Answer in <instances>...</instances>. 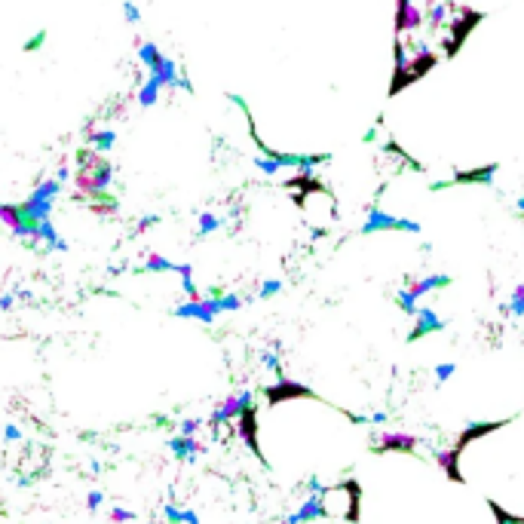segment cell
<instances>
[{
    "mask_svg": "<svg viewBox=\"0 0 524 524\" xmlns=\"http://www.w3.org/2000/svg\"><path fill=\"white\" fill-rule=\"evenodd\" d=\"M316 496L322 506V518H347V521L359 518V484L356 482L319 487Z\"/></svg>",
    "mask_w": 524,
    "mask_h": 524,
    "instance_id": "obj_2",
    "label": "cell"
},
{
    "mask_svg": "<svg viewBox=\"0 0 524 524\" xmlns=\"http://www.w3.org/2000/svg\"><path fill=\"white\" fill-rule=\"evenodd\" d=\"M4 438H9V441H18V438H22V429H18V426H13V423H9V426L4 429Z\"/></svg>",
    "mask_w": 524,
    "mask_h": 524,
    "instance_id": "obj_26",
    "label": "cell"
},
{
    "mask_svg": "<svg viewBox=\"0 0 524 524\" xmlns=\"http://www.w3.org/2000/svg\"><path fill=\"white\" fill-rule=\"evenodd\" d=\"M0 310H13V294H4V298H0Z\"/></svg>",
    "mask_w": 524,
    "mask_h": 524,
    "instance_id": "obj_27",
    "label": "cell"
},
{
    "mask_svg": "<svg viewBox=\"0 0 524 524\" xmlns=\"http://www.w3.org/2000/svg\"><path fill=\"white\" fill-rule=\"evenodd\" d=\"M515 206H518V209H521V211H524V197H521V199H518V202H515Z\"/></svg>",
    "mask_w": 524,
    "mask_h": 524,
    "instance_id": "obj_28",
    "label": "cell"
},
{
    "mask_svg": "<svg viewBox=\"0 0 524 524\" xmlns=\"http://www.w3.org/2000/svg\"><path fill=\"white\" fill-rule=\"evenodd\" d=\"M107 518L114 521V524H129V521H135V512L132 509H123V506H114Z\"/></svg>",
    "mask_w": 524,
    "mask_h": 524,
    "instance_id": "obj_19",
    "label": "cell"
},
{
    "mask_svg": "<svg viewBox=\"0 0 524 524\" xmlns=\"http://www.w3.org/2000/svg\"><path fill=\"white\" fill-rule=\"evenodd\" d=\"M114 181V165L92 147L77 153V172H74V190L80 199H101Z\"/></svg>",
    "mask_w": 524,
    "mask_h": 524,
    "instance_id": "obj_1",
    "label": "cell"
},
{
    "mask_svg": "<svg viewBox=\"0 0 524 524\" xmlns=\"http://www.w3.org/2000/svg\"><path fill=\"white\" fill-rule=\"evenodd\" d=\"M417 445H420V438L411 436V432H380V436H374L371 450H377V454H386V450H404V454H411Z\"/></svg>",
    "mask_w": 524,
    "mask_h": 524,
    "instance_id": "obj_11",
    "label": "cell"
},
{
    "mask_svg": "<svg viewBox=\"0 0 524 524\" xmlns=\"http://www.w3.org/2000/svg\"><path fill=\"white\" fill-rule=\"evenodd\" d=\"M503 313H509L512 319H524V282H518L509 294V301L503 303Z\"/></svg>",
    "mask_w": 524,
    "mask_h": 524,
    "instance_id": "obj_16",
    "label": "cell"
},
{
    "mask_svg": "<svg viewBox=\"0 0 524 524\" xmlns=\"http://www.w3.org/2000/svg\"><path fill=\"white\" fill-rule=\"evenodd\" d=\"M423 9L417 6V0H395V40H404V37L417 34L423 28Z\"/></svg>",
    "mask_w": 524,
    "mask_h": 524,
    "instance_id": "obj_6",
    "label": "cell"
},
{
    "mask_svg": "<svg viewBox=\"0 0 524 524\" xmlns=\"http://www.w3.org/2000/svg\"><path fill=\"white\" fill-rule=\"evenodd\" d=\"M169 450L178 460H197L202 450H206V445L202 441H197V436H175L172 441H169Z\"/></svg>",
    "mask_w": 524,
    "mask_h": 524,
    "instance_id": "obj_12",
    "label": "cell"
},
{
    "mask_svg": "<svg viewBox=\"0 0 524 524\" xmlns=\"http://www.w3.org/2000/svg\"><path fill=\"white\" fill-rule=\"evenodd\" d=\"M285 289V285H282V279H267L264 285H261V291H257V298H273V294H279Z\"/></svg>",
    "mask_w": 524,
    "mask_h": 524,
    "instance_id": "obj_20",
    "label": "cell"
},
{
    "mask_svg": "<svg viewBox=\"0 0 524 524\" xmlns=\"http://www.w3.org/2000/svg\"><path fill=\"white\" fill-rule=\"evenodd\" d=\"M454 371H457V368L450 365V362H441V365H436V380H438V383H445L448 377H454Z\"/></svg>",
    "mask_w": 524,
    "mask_h": 524,
    "instance_id": "obj_24",
    "label": "cell"
},
{
    "mask_svg": "<svg viewBox=\"0 0 524 524\" xmlns=\"http://www.w3.org/2000/svg\"><path fill=\"white\" fill-rule=\"evenodd\" d=\"M245 408H252V392H248V390L227 395V399L221 402L215 411H211L209 426H211V429H218V426H224V423H230V420H239V414H243Z\"/></svg>",
    "mask_w": 524,
    "mask_h": 524,
    "instance_id": "obj_8",
    "label": "cell"
},
{
    "mask_svg": "<svg viewBox=\"0 0 524 524\" xmlns=\"http://www.w3.org/2000/svg\"><path fill=\"white\" fill-rule=\"evenodd\" d=\"M86 138H89V147H92V151H98V153H105V151H110V147L117 144L114 129H95V132H86Z\"/></svg>",
    "mask_w": 524,
    "mask_h": 524,
    "instance_id": "obj_15",
    "label": "cell"
},
{
    "mask_svg": "<svg viewBox=\"0 0 524 524\" xmlns=\"http://www.w3.org/2000/svg\"><path fill=\"white\" fill-rule=\"evenodd\" d=\"M221 313H224V307H221V294H218V298L184 301V303L175 307V316H178V319H197V322H202V325H211Z\"/></svg>",
    "mask_w": 524,
    "mask_h": 524,
    "instance_id": "obj_7",
    "label": "cell"
},
{
    "mask_svg": "<svg viewBox=\"0 0 524 524\" xmlns=\"http://www.w3.org/2000/svg\"><path fill=\"white\" fill-rule=\"evenodd\" d=\"M383 230H392V233H420V224L417 221H408V218H395L390 211H383L380 206H368L362 233L371 236V233H383Z\"/></svg>",
    "mask_w": 524,
    "mask_h": 524,
    "instance_id": "obj_5",
    "label": "cell"
},
{
    "mask_svg": "<svg viewBox=\"0 0 524 524\" xmlns=\"http://www.w3.org/2000/svg\"><path fill=\"white\" fill-rule=\"evenodd\" d=\"M123 16H126L129 25H135L138 18H141V13H138V6L132 4V0H123Z\"/></svg>",
    "mask_w": 524,
    "mask_h": 524,
    "instance_id": "obj_23",
    "label": "cell"
},
{
    "mask_svg": "<svg viewBox=\"0 0 524 524\" xmlns=\"http://www.w3.org/2000/svg\"><path fill=\"white\" fill-rule=\"evenodd\" d=\"M267 402L276 404V402H289V399H319L316 392L310 390V386H303L298 380H289V377H279V383L267 386Z\"/></svg>",
    "mask_w": 524,
    "mask_h": 524,
    "instance_id": "obj_9",
    "label": "cell"
},
{
    "mask_svg": "<svg viewBox=\"0 0 524 524\" xmlns=\"http://www.w3.org/2000/svg\"><path fill=\"white\" fill-rule=\"evenodd\" d=\"M448 285H450L448 273H426V276H420V279H414L411 285H404V289L395 294V303L402 307V313L414 316V313H417V301L420 298H426V294L438 291V289H448Z\"/></svg>",
    "mask_w": 524,
    "mask_h": 524,
    "instance_id": "obj_4",
    "label": "cell"
},
{
    "mask_svg": "<svg viewBox=\"0 0 524 524\" xmlns=\"http://www.w3.org/2000/svg\"><path fill=\"white\" fill-rule=\"evenodd\" d=\"M165 521L169 524H199V518L190 509H178V506H165Z\"/></svg>",
    "mask_w": 524,
    "mask_h": 524,
    "instance_id": "obj_18",
    "label": "cell"
},
{
    "mask_svg": "<svg viewBox=\"0 0 524 524\" xmlns=\"http://www.w3.org/2000/svg\"><path fill=\"white\" fill-rule=\"evenodd\" d=\"M202 426V420H197V417H187V420H181V432H178V436H197V429Z\"/></svg>",
    "mask_w": 524,
    "mask_h": 524,
    "instance_id": "obj_22",
    "label": "cell"
},
{
    "mask_svg": "<svg viewBox=\"0 0 524 524\" xmlns=\"http://www.w3.org/2000/svg\"><path fill=\"white\" fill-rule=\"evenodd\" d=\"M101 500H105V494H101V491H92V494L86 496V509H89V512H95L98 506H101Z\"/></svg>",
    "mask_w": 524,
    "mask_h": 524,
    "instance_id": "obj_25",
    "label": "cell"
},
{
    "mask_svg": "<svg viewBox=\"0 0 524 524\" xmlns=\"http://www.w3.org/2000/svg\"><path fill=\"white\" fill-rule=\"evenodd\" d=\"M160 95H163V86H160V83H156L153 77H144V83H141V86H138V105H141V107H153L156 105V101H160Z\"/></svg>",
    "mask_w": 524,
    "mask_h": 524,
    "instance_id": "obj_13",
    "label": "cell"
},
{
    "mask_svg": "<svg viewBox=\"0 0 524 524\" xmlns=\"http://www.w3.org/2000/svg\"><path fill=\"white\" fill-rule=\"evenodd\" d=\"M224 227V218L215 215V211H202L199 221H197V236H211Z\"/></svg>",
    "mask_w": 524,
    "mask_h": 524,
    "instance_id": "obj_17",
    "label": "cell"
},
{
    "mask_svg": "<svg viewBox=\"0 0 524 524\" xmlns=\"http://www.w3.org/2000/svg\"><path fill=\"white\" fill-rule=\"evenodd\" d=\"M445 328H448V322L438 319V313L432 310V307H417V313H414V328H411V334H408V344L432 334V331H445Z\"/></svg>",
    "mask_w": 524,
    "mask_h": 524,
    "instance_id": "obj_10",
    "label": "cell"
},
{
    "mask_svg": "<svg viewBox=\"0 0 524 524\" xmlns=\"http://www.w3.org/2000/svg\"><path fill=\"white\" fill-rule=\"evenodd\" d=\"M156 224H160V215H144V218L135 224V230H132V233H135V236H138V233H147V230H151V227H156Z\"/></svg>",
    "mask_w": 524,
    "mask_h": 524,
    "instance_id": "obj_21",
    "label": "cell"
},
{
    "mask_svg": "<svg viewBox=\"0 0 524 524\" xmlns=\"http://www.w3.org/2000/svg\"><path fill=\"white\" fill-rule=\"evenodd\" d=\"M141 270H144V273H178V264L169 261V257L160 255V252H151V255L144 257Z\"/></svg>",
    "mask_w": 524,
    "mask_h": 524,
    "instance_id": "obj_14",
    "label": "cell"
},
{
    "mask_svg": "<svg viewBox=\"0 0 524 524\" xmlns=\"http://www.w3.org/2000/svg\"><path fill=\"white\" fill-rule=\"evenodd\" d=\"M64 184L62 181H55V178H43L37 187L28 193V199L18 202V209H22V218L28 221V227H37L40 221H50L52 215V206H55V199H59V193H62Z\"/></svg>",
    "mask_w": 524,
    "mask_h": 524,
    "instance_id": "obj_3",
    "label": "cell"
}]
</instances>
